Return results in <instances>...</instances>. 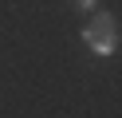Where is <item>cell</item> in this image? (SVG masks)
I'll return each mask as SVG.
<instances>
[{"label": "cell", "instance_id": "cell-1", "mask_svg": "<svg viewBox=\"0 0 122 118\" xmlns=\"http://www.w3.org/2000/svg\"><path fill=\"white\" fill-rule=\"evenodd\" d=\"M83 39H87V47L95 55H114V47H118V24H114L110 12H98L87 20V28H83Z\"/></svg>", "mask_w": 122, "mask_h": 118}, {"label": "cell", "instance_id": "cell-2", "mask_svg": "<svg viewBox=\"0 0 122 118\" xmlns=\"http://www.w3.org/2000/svg\"><path fill=\"white\" fill-rule=\"evenodd\" d=\"M75 8H79V12H91V8H95V0H71Z\"/></svg>", "mask_w": 122, "mask_h": 118}]
</instances>
